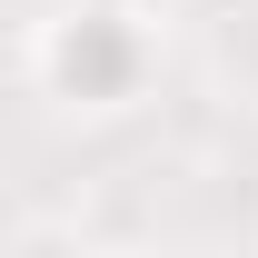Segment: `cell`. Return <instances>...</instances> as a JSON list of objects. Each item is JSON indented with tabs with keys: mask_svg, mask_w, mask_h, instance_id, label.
<instances>
[{
	"mask_svg": "<svg viewBox=\"0 0 258 258\" xmlns=\"http://www.w3.org/2000/svg\"><path fill=\"white\" fill-rule=\"evenodd\" d=\"M20 70L70 119H129L159 90L169 40H159V20L139 0H50L30 20V40H20Z\"/></svg>",
	"mask_w": 258,
	"mask_h": 258,
	"instance_id": "1",
	"label": "cell"
},
{
	"mask_svg": "<svg viewBox=\"0 0 258 258\" xmlns=\"http://www.w3.org/2000/svg\"><path fill=\"white\" fill-rule=\"evenodd\" d=\"M80 258H159V248H129V238H109V248H80Z\"/></svg>",
	"mask_w": 258,
	"mask_h": 258,
	"instance_id": "2",
	"label": "cell"
}]
</instances>
